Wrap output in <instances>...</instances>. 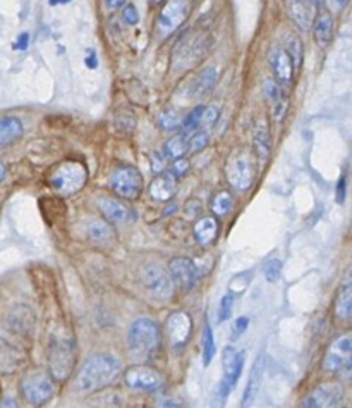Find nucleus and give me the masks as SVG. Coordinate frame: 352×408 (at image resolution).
I'll list each match as a JSON object with an SVG mask.
<instances>
[{"mask_svg":"<svg viewBox=\"0 0 352 408\" xmlns=\"http://www.w3.org/2000/svg\"><path fill=\"white\" fill-rule=\"evenodd\" d=\"M210 143V135L207 131H196L191 138H187V153H196L205 150Z\"/></svg>","mask_w":352,"mask_h":408,"instance_id":"obj_36","label":"nucleus"},{"mask_svg":"<svg viewBox=\"0 0 352 408\" xmlns=\"http://www.w3.org/2000/svg\"><path fill=\"white\" fill-rule=\"evenodd\" d=\"M110 186L118 198L136 200L143 193V176L136 167L117 166L110 174Z\"/></svg>","mask_w":352,"mask_h":408,"instance_id":"obj_8","label":"nucleus"},{"mask_svg":"<svg viewBox=\"0 0 352 408\" xmlns=\"http://www.w3.org/2000/svg\"><path fill=\"white\" fill-rule=\"evenodd\" d=\"M218 79V69L215 66H210V68H205L196 78L193 79V85H191L189 93L193 99H201L207 93H210L214 90L215 83Z\"/></svg>","mask_w":352,"mask_h":408,"instance_id":"obj_23","label":"nucleus"},{"mask_svg":"<svg viewBox=\"0 0 352 408\" xmlns=\"http://www.w3.org/2000/svg\"><path fill=\"white\" fill-rule=\"evenodd\" d=\"M169 275L183 289H193L198 282V269L194 262L186 257H176L169 264Z\"/></svg>","mask_w":352,"mask_h":408,"instance_id":"obj_16","label":"nucleus"},{"mask_svg":"<svg viewBox=\"0 0 352 408\" xmlns=\"http://www.w3.org/2000/svg\"><path fill=\"white\" fill-rule=\"evenodd\" d=\"M96 207L102 212L103 219L110 224H124V222H129L134 217L131 208L118 198L99 197L96 198Z\"/></svg>","mask_w":352,"mask_h":408,"instance_id":"obj_18","label":"nucleus"},{"mask_svg":"<svg viewBox=\"0 0 352 408\" xmlns=\"http://www.w3.org/2000/svg\"><path fill=\"white\" fill-rule=\"evenodd\" d=\"M86 66H88V68H92V69H95L96 66H99V61H96L95 52H92V54H90L88 57H86Z\"/></svg>","mask_w":352,"mask_h":408,"instance_id":"obj_49","label":"nucleus"},{"mask_svg":"<svg viewBox=\"0 0 352 408\" xmlns=\"http://www.w3.org/2000/svg\"><path fill=\"white\" fill-rule=\"evenodd\" d=\"M86 181H88V171L78 160H65L61 166L55 167L54 173L48 177V183L54 188L55 193L64 195V197L83 190Z\"/></svg>","mask_w":352,"mask_h":408,"instance_id":"obj_5","label":"nucleus"},{"mask_svg":"<svg viewBox=\"0 0 352 408\" xmlns=\"http://www.w3.org/2000/svg\"><path fill=\"white\" fill-rule=\"evenodd\" d=\"M214 355H215V338H214V333H211V327L207 324L203 333V364L210 365Z\"/></svg>","mask_w":352,"mask_h":408,"instance_id":"obj_37","label":"nucleus"},{"mask_svg":"<svg viewBox=\"0 0 352 408\" xmlns=\"http://www.w3.org/2000/svg\"><path fill=\"white\" fill-rule=\"evenodd\" d=\"M227 181L236 191H247L254 183L256 167H254L253 157L246 150H236L227 159Z\"/></svg>","mask_w":352,"mask_h":408,"instance_id":"obj_6","label":"nucleus"},{"mask_svg":"<svg viewBox=\"0 0 352 408\" xmlns=\"http://www.w3.org/2000/svg\"><path fill=\"white\" fill-rule=\"evenodd\" d=\"M167 336H169L172 347L180 348L189 341L191 329H193V322L191 317L184 312H174L170 313L169 319L165 322Z\"/></svg>","mask_w":352,"mask_h":408,"instance_id":"obj_17","label":"nucleus"},{"mask_svg":"<svg viewBox=\"0 0 352 408\" xmlns=\"http://www.w3.org/2000/svg\"><path fill=\"white\" fill-rule=\"evenodd\" d=\"M222 365H224V376H222V381L220 385H218V391L217 395H215L214 408L224 407L225 398H227L229 393L232 391L236 382L239 381V376L240 372H242L244 365V355L239 353L234 347H225L224 353H222Z\"/></svg>","mask_w":352,"mask_h":408,"instance_id":"obj_7","label":"nucleus"},{"mask_svg":"<svg viewBox=\"0 0 352 408\" xmlns=\"http://www.w3.org/2000/svg\"><path fill=\"white\" fill-rule=\"evenodd\" d=\"M335 315L340 320H347L352 315V286L349 281L344 282L342 288L339 289L335 302Z\"/></svg>","mask_w":352,"mask_h":408,"instance_id":"obj_28","label":"nucleus"},{"mask_svg":"<svg viewBox=\"0 0 352 408\" xmlns=\"http://www.w3.org/2000/svg\"><path fill=\"white\" fill-rule=\"evenodd\" d=\"M162 408H183V405L177 402H174V400H169V402H165L162 405Z\"/></svg>","mask_w":352,"mask_h":408,"instance_id":"obj_51","label":"nucleus"},{"mask_svg":"<svg viewBox=\"0 0 352 408\" xmlns=\"http://www.w3.org/2000/svg\"><path fill=\"white\" fill-rule=\"evenodd\" d=\"M0 408H17V403L10 396H6V398L0 400Z\"/></svg>","mask_w":352,"mask_h":408,"instance_id":"obj_47","label":"nucleus"},{"mask_svg":"<svg viewBox=\"0 0 352 408\" xmlns=\"http://www.w3.org/2000/svg\"><path fill=\"white\" fill-rule=\"evenodd\" d=\"M271 69H273V79L278 83V86H291L294 81L296 69L292 64L291 57L285 52L284 47H273L270 55H268Z\"/></svg>","mask_w":352,"mask_h":408,"instance_id":"obj_15","label":"nucleus"},{"mask_svg":"<svg viewBox=\"0 0 352 408\" xmlns=\"http://www.w3.org/2000/svg\"><path fill=\"white\" fill-rule=\"evenodd\" d=\"M232 296L231 295H225L224 298H222L220 302V320H227L229 317H231V312H232Z\"/></svg>","mask_w":352,"mask_h":408,"instance_id":"obj_44","label":"nucleus"},{"mask_svg":"<svg viewBox=\"0 0 352 408\" xmlns=\"http://www.w3.org/2000/svg\"><path fill=\"white\" fill-rule=\"evenodd\" d=\"M149 159H152V167L155 173H163V171L167 169V159L162 153L153 152L152 155H149Z\"/></svg>","mask_w":352,"mask_h":408,"instance_id":"obj_42","label":"nucleus"},{"mask_svg":"<svg viewBox=\"0 0 352 408\" xmlns=\"http://www.w3.org/2000/svg\"><path fill=\"white\" fill-rule=\"evenodd\" d=\"M263 95L270 104L273 119L280 123L285 116V110H287V97L284 95L282 86H278V83L268 76V78L263 79Z\"/></svg>","mask_w":352,"mask_h":408,"instance_id":"obj_20","label":"nucleus"},{"mask_svg":"<svg viewBox=\"0 0 352 408\" xmlns=\"http://www.w3.org/2000/svg\"><path fill=\"white\" fill-rule=\"evenodd\" d=\"M158 126L163 131L176 133V131H180V128H183V116L177 110H163L158 117Z\"/></svg>","mask_w":352,"mask_h":408,"instance_id":"obj_32","label":"nucleus"},{"mask_svg":"<svg viewBox=\"0 0 352 408\" xmlns=\"http://www.w3.org/2000/svg\"><path fill=\"white\" fill-rule=\"evenodd\" d=\"M105 3L109 9H118V7L124 6L125 0H105Z\"/></svg>","mask_w":352,"mask_h":408,"instance_id":"obj_50","label":"nucleus"},{"mask_svg":"<svg viewBox=\"0 0 352 408\" xmlns=\"http://www.w3.org/2000/svg\"><path fill=\"white\" fill-rule=\"evenodd\" d=\"M127 344L131 355H134L138 360H149L155 357L162 344V334H160L158 324L152 319H136L129 327Z\"/></svg>","mask_w":352,"mask_h":408,"instance_id":"obj_3","label":"nucleus"},{"mask_svg":"<svg viewBox=\"0 0 352 408\" xmlns=\"http://www.w3.org/2000/svg\"><path fill=\"white\" fill-rule=\"evenodd\" d=\"M280 272H282V262L277 259L267 262V266H265V269H263L265 279H267L268 282L278 281V278H280Z\"/></svg>","mask_w":352,"mask_h":408,"instance_id":"obj_38","label":"nucleus"},{"mask_svg":"<svg viewBox=\"0 0 352 408\" xmlns=\"http://www.w3.org/2000/svg\"><path fill=\"white\" fill-rule=\"evenodd\" d=\"M28 43H30V35L23 33L19 38H17L14 48H17V50H24V48H28Z\"/></svg>","mask_w":352,"mask_h":408,"instance_id":"obj_46","label":"nucleus"},{"mask_svg":"<svg viewBox=\"0 0 352 408\" xmlns=\"http://www.w3.org/2000/svg\"><path fill=\"white\" fill-rule=\"evenodd\" d=\"M287 9L292 21H294V24L299 30H311L316 14H318V6H315L311 0H289Z\"/></svg>","mask_w":352,"mask_h":408,"instance_id":"obj_19","label":"nucleus"},{"mask_svg":"<svg viewBox=\"0 0 352 408\" xmlns=\"http://www.w3.org/2000/svg\"><path fill=\"white\" fill-rule=\"evenodd\" d=\"M24 135L23 121L16 116L0 117V146H7L17 142Z\"/></svg>","mask_w":352,"mask_h":408,"instance_id":"obj_24","label":"nucleus"},{"mask_svg":"<svg viewBox=\"0 0 352 408\" xmlns=\"http://www.w3.org/2000/svg\"><path fill=\"white\" fill-rule=\"evenodd\" d=\"M124 381L129 388L138 389V391H155L163 385V379L158 372L149 367H143V365L129 367L124 374Z\"/></svg>","mask_w":352,"mask_h":408,"instance_id":"obj_14","label":"nucleus"},{"mask_svg":"<svg viewBox=\"0 0 352 408\" xmlns=\"http://www.w3.org/2000/svg\"><path fill=\"white\" fill-rule=\"evenodd\" d=\"M234 207V197L231 191H220L211 200V212L215 215H225L232 211Z\"/></svg>","mask_w":352,"mask_h":408,"instance_id":"obj_33","label":"nucleus"},{"mask_svg":"<svg viewBox=\"0 0 352 408\" xmlns=\"http://www.w3.org/2000/svg\"><path fill=\"white\" fill-rule=\"evenodd\" d=\"M121 374V362L110 353H99L90 357L79 369L76 388L81 393L100 391L116 382Z\"/></svg>","mask_w":352,"mask_h":408,"instance_id":"obj_1","label":"nucleus"},{"mask_svg":"<svg viewBox=\"0 0 352 408\" xmlns=\"http://www.w3.org/2000/svg\"><path fill=\"white\" fill-rule=\"evenodd\" d=\"M285 52L291 57L292 64H294L296 71H299L302 66V57H304V48H302V41L298 35H287L285 37Z\"/></svg>","mask_w":352,"mask_h":408,"instance_id":"obj_31","label":"nucleus"},{"mask_svg":"<svg viewBox=\"0 0 352 408\" xmlns=\"http://www.w3.org/2000/svg\"><path fill=\"white\" fill-rule=\"evenodd\" d=\"M193 235L194 240H196L200 245H210V243L215 242V238H217L218 235V221L215 217H201L200 221L194 224Z\"/></svg>","mask_w":352,"mask_h":408,"instance_id":"obj_27","label":"nucleus"},{"mask_svg":"<svg viewBox=\"0 0 352 408\" xmlns=\"http://www.w3.org/2000/svg\"><path fill=\"white\" fill-rule=\"evenodd\" d=\"M176 179L170 174H160L149 184V195L156 202H167L176 193Z\"/></svg>","mask_w":352,"mask_h":408,"instance_id":"obj_25","label":"nucleus"},{"mask_svg":"<svg viewBox=\"0 0 352 408\" xmlns=\"http://www.w3.org/2000/svg\"><path fill=\"white\" fill-rule=\"evenodd\" d=\"M220 117V109L217 106H207L203 109V116H201V126H214Z\"/></svg>","mask_w":352,"mask_h":408,"instance_id":"obj_39","label":"nucleus"},{"mask_svg":"<svg viewBox=\"0 0 352 408\" xmlns=\"http://www.w3.org/2000/svg\"><path fill=\"white\" fill-rule=\"evenodd\" d=\"M311 2L315 3V6H322V3H323V0H311Z\"/></svg>","mask_w":352,"mask_h":408,"instance_id":"obj_54","label":"nucleus"},{"mask_svg":"<svg viewBox=\"0 0 352 408\" xmlns=\"http://www.w3.org/2000/svg\"><path fill=\"white\" fill-rule=\"evenodd\" d=\"M187 171H189V162H187L186 159H177V160H174V164H172V167H170V176L174 177V179H177V177H183L184 174L187 173Z\"/></svg>","mask_w":352,"mask_h":408,"instance_id":"obj_41","label":"nucleus"},{"mask_svg":"<svg viewBox=\"0 0 352 408\" xmlns=\"http://www.w3.org/2000/svg\"><path fill=\"white\" fill-rule=\"evenodd\" d=\"M116 128L121 133H131L136 128V116L129 109H121L116 114Z\"/></svg>","mask_w":352,"mask_h":408,"instance_id":"obj_35","label":"nucleus"},{"mask_svg":"<svg viewBox=\"0 0 352 408\" xmlns=\"http://www.w3.org/2000/svg\"><path fill=\"white\" fill-rule=\"evenodd\" d=\"M187 12H189V6L187 0H170L163 6L160 10L158 17H156V33L162 38L170 37L174 31L179 30L187 19Z\"/></svg>","mask_w":352,"mask_h":408,"instance_id":"obj_10","label":"nucleus"},{"mask_svg":"<svg viewBox=\"0 0 352 408\" xmlns=\"http://www.w3.org/2000/svg\"><path fill=\"white\" fill-rule=\"evenodd\" d=\"M122 21L127 26H136L139 23V12L134 3H125L124 9H122Z\"/></svg>","mask_w":352,"mask_h":408,"instance_id":"obj_40","label":"nucleus"},{"mask_svg":"<svg viewBox=\"0 0 352 408\" xmlns=\"http://www.w3.org/2000/svg\"><path fill=\"white\" fill-rule=\"evenodd\" d=\"M203 109H205V106H198V107H194V109L191 110L186 117H183V128H180V131H183L184 135L193 133V131H196L198 128L201 126V116H203Z\"/></svg>","mask_w":352,"mask_h":408,"instance_id":"obj_34","label":"nucleus"},{"mask_svg":"<svg viewBox=\"0 0 352 408\" xmlns=\"http://www.w3.org/2000/svg\"><path fill=\"white\" fill-rule=\"evenodd\" d=\"M346 195H347V179H346V174H342L339 179V183H337V188H335L337 204H344V200H346Z\"/></svg>","mask_w":352,"mask_h":408,"instance_id":"obj_43","label":"nucleus"},{"mask_svg":"<svg viewBox=\"0 0 352 408\" xmlns=\"http://www.w3.org/2000/svg\"><path fill=\"white\" fill-rule=\"evenodd\" d=\"M21 395L30 405L40 407L47 403L54 395V385L45 374H30L21 382Z\"/></svg>","mask_w":352,"mask_h":408,"instance_id":"obj_12","label":"nucleus"},{"mask_svg":"<svg viewBox=\"0 0 352 408\" xmlns=\"http://www.w3.org/2000/svg\"><path fill=\"white\" fill-rule=\"evenodd\" d=\"M187 153V135H176L170 139H167L163 145L162 155L169 160L183 159Z\"/></svg>","mask_w":352,"mask_h":408,"instance_id":"obj_29","label":"nucleus"},{"mask_svg":"<svg viewBox=\"0 0 352 408\" xmlns=\"http://www.w3.org/2000/svg\"><path fill=\"white\" fill-rule=\"evenodd\" d=\"M247 324H249L247 317H239V319H237L234 322V327H232V333H234V336H240V334L247 329Z\"/></svg>","mask_w":352,"mask_h":408,"instance_id":"obj_45","label":"nucleus"},{"mask_svg":"<svg viewBox=\"0 0 352 408\" xmlns=\"http://www.w3.org/2000/svg\"><path fill=\"white\" fill-rule=\"evenodd\" d=\"M253 143H254V153H256V159L260 160V162H265V160L270 157V148H271L270 131H268V126L265 121H258V123L254 124Z\"/></svg>","mask_w":352,"mask_h":408,"instance_id":"obj_26","label":"nucleus"},{"mask_svg":"<svg viewBox=\"0 0 352 408\" xmlns=\"http://www.w3.org/2000/svg\"><path fill=\"white\" fill-rule=\"evenodd\" d=\"M71 0H48V3L50 6H59V3H69Z\"/></svg>","mask_w":352,"mask_h":408,"instance_id":"obj_52","label":"nucleus"},{"mask_svg":"<svg viewBox=\"0 0 352 408\" xmlns=\"http://www.w3.org/2000/svg\"><path fill=\"white\" fill-rule=\"evenodd\" d=\"M352 358V336L349 333L335 338L330 343L323 358V371L327 372H342L351 367Z\"/></svg>","mask_w":352,"mask_h":408,"instance_id":"obj_11","label":"nucleus"},{"mask_svg":"<svg viewBox=\"0 0 352 408\" xmlns=\"http://www.w3.org/2000/svg\"><path fill=\"white\" fill-rule=\"evenodd\" d=\"M85 233L90 242L96 245H109L116 240V231L105 219H90L85 224Z\"/></svg>","mask_w":352,"mask_h":408,"instance_id":"obj_21","label":"nucleus"},{"mask_svg":"<svg viewBox=\"0 0 352 408\" xmlns=\"http://www.w3.org/2000/svg\"><path fill=\"white\" fill-rule=\"evenodd\" d=\"M48 365L52 378L65 381L72 374L76 365V343L71 336L55 334L48 347Z\"/></svg>","mask_w":352,"mask_h":408,"instance_id":"obj_4","label":"nucleus"},{"mask_svg":"<svg viewBox=\"0 0 352 408\" xmlns=\"http://www.w3.org/2000/svg\"><path fill=\"white\" fill-rule=\"evenodd\" d=\"M344 398V388L339 382L320 385L302 400L301 408H337Z\"/></svg>","mask_w":352,"mask_h":408,"instance_id":"obj_13","label":"nucleus"},{"mask_svg":"<svg viewBox=\"0 0 352 408\" xmlns=\"http://www.w3.org/2000/svg\"><path fill=\"white\" fill-rule=\"evenodd\" d=\"M139 279L141 284L153 298L156 300H169L174 293V282L170 279L169 272L156 264H146L139 271Z\"/></svg>","mask_w":352,"mask_h":408,"instance_id":"obj_9","label":"nucleus"},{"mask_svg":"<svg viewBox=\"0 0 352 408\" xmlns=\"http://www.w3.org/2000/svg\"><path fill=\"white\" fill-rule=\"evenodd\" d=\"M313 35H315V41L322 48L329 47L332 43L333 38V17L329 10H322L316 14L315 23H313Z\"/></svg>","mask_w":352,"mask_h":408,"instance_id":"obj_22","label":"nucleus"},{"mask_svg":"<svg viewBox=\"0 0 352 408\" xmlns=\"http://www.w3.org/2000/svg\"><path fill=\"white\" fill-rule=\"evenodd\" d=\"M330 2H332L333 9H337V10H342V9H346L347 6H349V2H351V0H330Z\"/></svg>","mask_w":352,"mask_h":408,"instance_id":"obj_48","label":"nucleus"},{"mask_svg":"<svg viewBox=\"0 0 352 408\" xmlns=\"http://www.w3.org/2000/svg\"><path fill=\"white\" fill-rule=\"evenodd\" d=\"M261 371H263V367H261V360L254 362L253 365V371H251L249 374V382H247L246 386V391H244V396H242V408H247L253 403L254 396H256L258 389H260V385H261Z\"/></svg>","mask_w":352,"mask_h":408,"instance_id":"obj_30","label":"nucleus"},{"mask_svg":"<svg viewBox=\"0 0 352 408\" xmlns=\"http://www.w3.org/2000/svg\"><path fill=\"white\" fill-rule=\"evenodd\" d=\"M149 2H152V3H153V6H156V3L163 2V0H149Z\"/></svg>","mask_w":352,"mask_h":408,"instance_id":"obj_55","label":"nucleus"},{"mask_svg":"<svg viewBox=\"0 0 352 408\" xmlns=\"http://www.w3.org/2000/svg\"><path fill=\"white\" fill-rule=\"evenodd\" d=\"M3 177H6V166H3V164L0 162V183L3 181Z\"/></svg>","mask_w":352,"mask_h":408,"instance_id":"obj_53","label":"nucleus"},{"mask_svg":"<svg viewBox=\"0 0 352 408\" xmlns=\"http://www.w3.org/2000/svg\"><path fill=\"white\" fill-rule=\"evenodd\" d=\"M211 35L203 30H191L177 40L172 50V66L177 71H187L194 68L211 48Z\"/></svg>","mask_w":352,"mask_h":408,"instance_id":"obj_2","label":"nucleus"}]
</instances>
